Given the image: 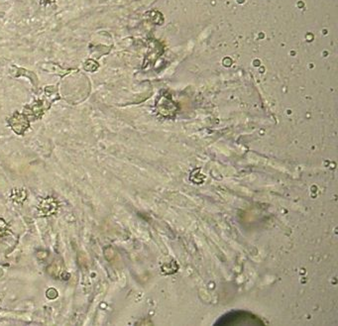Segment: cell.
I'll return each mask as SVG.
<instances>
[{
	"label": "cell",
	"mask_w": 338,
	"mask_h": 326,
	"mask_svg": "<svg viewBox=\"0 0 338 326\" xmlns=\"http://www.w3.org/2000/svg\"><path fill=\"white\" fill-rule=\"evenodd\" d=\"M219 324H258L261 323L259 319L253 317L251 314L246 312H231L218 320ZM216 323V324H217Z\"/></svg>",
	"instance_id": "obj_1"
},
{
	"label": "cell",
	"mask_w": 338,
	"mask_h": 326,
	"mask_svg": "<svg viewBox=\"0 0 338 326\" xmlns=\"http://www.w3.org/2000/svg\"><path fill=\"white\" fill-rule=\"evenodd\" d=\"M9 124L14 130V132L17 134L22 135L27 128L29 127V122L28 119L26 118L25 115L20 114V113H15L10 119H9Z\"/></svg>",
	"instance_id": "obj_2"
},
{
	"label": "cell",
	"mask_w": 338,
	"mask_h": 326,
	"mask_svg": "<svg viewBox=\"0 0 338 326\" xmlns=\"http://www.w3.org/2000/svg\"><path fill=\"white\" fill-rule=\"evenodd\" d=\"M25 110L29 115L33 116L34 118H39L43 114V102L41 100H38L34 102L32 105L27 106Z\"/></svg>",
	"instance_id": "obj_3"
},
{
	"label": "cell",
	"mask_w": 338,
	"mask_h": 326,
	"mask_svg": "<svg viewBox=\"0 0 338 326\" xmlns=\"http://www.w3.org/2000/svg\"><path fill=\"white\" fill-rule=\"evenodd\" d=\"M97 64L95 63V61H93L92 59H89L87 60L85 63H84V70L85 71H88V72H93L97 69Z\"/></svg>",
	"instance_id": "obj_4"
},
{
	"label": "cell",
	"mask_w": 338,
	"mask_h": 326,
	"mask_svg": "<svg viewBox=\"0 0 338 326\" xmlns=\"http://www.w3.org/2000/svg\"><path fill=\"white\" fill-rule=\"evenodd\" d=\"M47 1H49V0H47Z\"/></svg>",
	"instance_id": "obj_5"
}]
</instances>
